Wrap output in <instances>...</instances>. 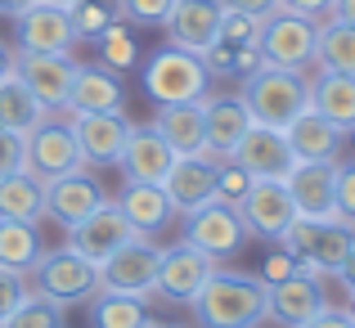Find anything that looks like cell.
Here are the masks:
<instances>
[{
  "label": "cell",
  "mask_w": 355,
  "mask_h": 328,
  "mask_svg": "<svg viewBox=\"0 0 355 328\" xmlns=\"http://www.w3.org/2000/svg\"><path fill=\"white\" fill-rule=\"evenodd\" d=\"M189 306L202 328H261L270 320L266 284L257 275H239V270H211Z\"/></svg>",
  "instance_id": "6da1fadb"
},
{
  "label": "cell",
  "mask_w": 355,
  "mask_h": 328,
  "mask_svg": "<svg viewBox=\"0 0 355 328\" xmlns=\"http://www.w3.org/2000/svg\"><path fill=\"white\" fill-rule=\"evenodd\" d=\"M243 104H248L252 121L284 130L297 112L311 108V77L297 68H270V63H261L257 72L243 77Z\"/></svg>",
  "instance_id": "7a4b0ae2"
},
{
  "label": "cell",
  "mask_w": 355,
  "mask_h": 328,
  "mask_svg": "<svg viewBox=\"0 0 355 328\" xmlns=\"http://www.w3.org/2000/svg\"><path fill=\"white\" fill-rule=\"evenodd\" d=\"M139 81H144V95L153 104H198V99H207L211 72L202 63V54L180 50V45H162L157 54L144 59Z\"/></svg>",
  "instance_id": "3957f363"
},
{
  "label": "cell",
  "mask_w": 355,
  "mask_h": 328,
  "mask_svg": "<svg viewBox=\"0 0 355 328\" xmlns=\"http://www.w3.org/2000/svg\"><path fill=\"white\" fill-rule=\"evenodd\" d=\"M279 248L293 252L297 261H302L306 275H338L342 261L351 257L355 248V225L347 221H306L297 216L293 225H288V234L279 239Z\"/></svg>",
  "instance_id": "277c9868"
},
{
  "label": "cell",
  "mask_w": 355,
  "mask_h": 328,
  "mask_svg": "<svg viewBox=\"0 0 355 328\" xmlns=\"http://www.w3.org/2000/svg\"><path fill=\"white\" fill-rule=\"evenodd\" d=\"M315 36H320V23L315 18H302L293 9H275V14L261 18L257 32V54L270 68H315Z\"/></svg>",
  "instance_id": "5b68a950"
},
{
  "label": "cell",
  "mask_w": 355,
  "mask_h": 328,
  "mask_svg": "<svg viewBox=\"0 0 355 328\" xmlns=\"http://www.w3.org/2000/svg\"><path fill=\"white\" fill-rule=\"evenodd\" d=\"M32 279H36L32 293L59 302L63 311L99 293V266H95V261H86L81 252H72L68 243H63L59 252H41V261L32 266Z\"/></svg>",
  "instance_id": "8992f818"
},
{
  "label": "cell",
  "mask_w": 355,
  "mask_h": 328,
  "mask_svg": "<svg viewBox=\"0 0 355 328\" xmlns=\"http://www.w3.org/2000/svg\"><path fill=\"white\" fill-rule=\"evenodd\" d=\"M81 166H86V157L77 148L68 112H45L27 130V171H36L41 180H59V175H72Z\"/></svg>",
  "instance_id": "52a82bcc"
},
{
  "label": "cell",
  "mask_w": 355,
  "mask_h": 328,
  "mask_svg": "<svg viewBox=\"0 0 355 328\" xmlns=\"http://www.w3.org/2000/svg\"><path fill=\"white\" fill-rule=\"evenodd\" d=\"M157 266H162V248L148 234H135L108 261H99V288L126 297H148L157 288Z\"/></svg>",
  "instance_id": "ba28073f"
},
{
  "label": "cell",
  "mask_w": 355,
  "mask_h": 328,
  "mask_svg": "<svg viewBox=\"0 0 355 328\" xmlns=\"http://www.w3.org/2000/svg\"><path fill=\"white\" fill-rule=\"evenodd\" d=\"M184 243H193L198 252H207L211 261H230V257H239L243 243H248V225H243L239 207H230V202L211 198L207 207L189 212Z\"/></svg>",
  "instance_id": "9c48e42d"
},
{
  "label": "cell",
  "mask_w": 355,
  "mask_h": 328,
  "mask_svg": "<svg viewBox=\"0 0 355 328\" xmlns=\"http://www.w3.org/2000/svg\"><path fill=\"white\" fill-rule=\"evenodd\" d=\"M239 216L257 239L279 243L288 234V225L297 221V202H293V193H288L284 180H252V189L243 193V202H239Z\"/></svg>",
  "instance_id": "30bf717a"
},
{
  "label": "cell",
  "mask_w": 355,
  "mask_h": 328,
  "mask_svg": "<svg viewBox=\"0 0 355 328\" xmlns=\"http://www.w3.org/2000/svg\"><path fill=\"white\" fill-rule=\"evenodd\" d=\"M230 162H239L252 180H284V175L297 166V153H293V144H288L284 130L252 121L248 135L239 139V148L230 153Z\"/></svg>",
  "instance_id": "8fae6325"
},
{
  "label": "cell",
  "mask_w": 355,
  "mask_h": 328,
  "mask_svg": "<svg viewBox=\"0 0 355 328\" xmlns=\"http://www.w3.org/2000/svg\"><path fill=\"white\" fill-rule=\"evenodd\" d=\"M130 239H135V225H130L126 212H121L117 202H108V198L99 202V207L90 212L81 225H72V230H68V248L81 252L86 261H95V266H99V261H108L121 243H130Z\"/></svg>",
  "instance_id": "7c38bea8"
},
{
  "label": "cell",
  "mask_w": 355,
  "mask_h": 328,
  "mask_svg": "<svg viewBox=\"0 0 355 328\" xmlns=\"http://www.w3.org/2000/svg\"><path fill=\"white\" fill-rule=\"evenodd\" d=\"M77 148L86 157V166H117L121 148H126L130 121L126 112H68Z\"/></svg>",
  "instance_id": "4fadbf2b"
},
{
  "label": "cell",
  "mask_w": 355,
  "mask_h": 328,
  "mask_svg": "<svg viewBox=\"0 0 355 328\" xmlns=\"http://www.w3.org/2000/svg\"><path fill=\"white\" fill-rule=\"evenodd\" d=\"M284 184L297 202V216L338 221V162H297Z\"/></svg>",
  "instance_id": "5bb4252c"
},
{
  "label": "cell",
  "mask_w": 355,
  "mask_h": 328,
  "mask_svg": "<svg viewBox=\"0 0 355 328\" xmlns=\"http://www.w3.org/2000/svg\"><path fill=\"white\" fill-rule=\"evenodd\" d=\"M216 270V261L207 252H198L193 243H180V248H162V266H157V297L166 302H184L189 306L198 297V288L207 284V275Z\"/></svg>",
  "instance_id": "9a60e30c"
},
{
  "label": "cell",
  "mask_w": 355,
  "mask_h": 328,
  "mask_svg": "<svg viewBox=\"0 0 355 328\" xmlns=\"http://www.w3.org/2000/svg\"><path fill=\"white\" fill-rule=\"evenodd\" d=\"M72 68L77 63L68 54H23L18 50L14 72L23 77V86L36 95V104L45 112H63L68 108V86H72Z\"/></svg>",
  "instance_id": "2e32d148"
},
{
  "label": "cell",
  "mask_w": 355,
  "mask_h": 328,
  "mask_svg": "<svg viewBox=\"0 0 355 328\" xmlns=\"http://www.w3.org/2000/svg\"><path fill=\"white\" fill-rule=\"evenodd\" d=\"M72 45H77V32H72L68 9L32 0L18 14V50L23 54H68Z\"/></svg>",
  "instance_id": "e0dca14e"
},
{
  "label": "cell",
  "mask_w": 355,
  "mask_h": 328,
  "mask_svg": "<svg viewBox=\"0 0 355 328\" xmlns=\"http://www.w3.org/2000/svg\"><path fill=\"white\" fill-rule=\"evenodd\" d=\"M266 297H270V320L284 328H302L320 311H329L320 279L306 275V270H297L293 279H279V284H266Z\"/></svg>",
  "instance_id": "ac0fdd59"
},
{
  "label": "cell",
  "mask_w": 355,
  "mask_h": 328,
  "mask_svg": "<svg viewBox=\"0 0 355 328\" xmlns=\"http://www.w3.org/2000/svg\"><path fill=\"white\" fill-rule=\"evenodd\" d=\"M220 18H225V5H220V0H175V9L166 14L162 27H166V36H171V45L207 54L211 45H216Z\"/></svg>",
  "instance_id": "d6986e66"
},
{
  "label": "cell",
  "mask_w": 355,
  "mask_h": 328,
  "mask_svg": "<svg viewBox=\"0 0 355 328\" xmlns=\"http://www.w3.org/2000/svg\"><path fill=\"white\" fill-rule=\"evenodd\" d=\"M126 108V86L121 72L104 63H77L68 86V108L63 112H121Z\"/></svg>",
  "instance_id": "ffe728a7"
},
{
  "label": "cell",
  "mask_w": 355,
  "mask_h": 328,
  "mask_svg": "<svg viewBox=\"0 0 355 328\" xmlns=\"http://www.w3.org/2000/svg\"><path fill=\"white\" fill-rule=\"evenodd\" d=\"M166 198H171V212H198L216 198V157L198 153V157H175V166L162 180Z\"/></svg>",
  "instance_id": "44dd1931"
},
{
  "label": "cell",
  "mask_w": 355,
  "mask_h": 328,
  "mask_svg": "<svg viewBox=\"0 0 355 328\" xmlns=\"http://www.w3.org/2000/svg\"><path fill=\"white\" fill-rule=\"evenodd\" d=\"M117 166L126 171L130 184H162L166 171L175 166V153H171V144L157 135V126H130Z\"/></svg>",
  "instance_id": "7402d4cb"
},
{
  "label": "cell",
  "mask_w": 355,
  "mask_h": 328,
  "mask_svg": "<svg viewBox=\"0 0 355 328\" xmlns=\"http://www.w3.org/2000/svg\"><path fill=\"white\" fill-rule=\"evenodd\" d=\"M104 202V189L90 180L86 171H72V175H59V180H45V216H54L63 230L81 225L90 212Z\"/></svg>",
  "instance_id": "603a6c76"
},
{
  "label": "cell",
  "mask_w": 355,
  "mask_h": 328,
  "mask_svg": "<svg viewBox=\"0 0 355 328\" xmlns=\"http://www.w3.org/2000/svg\"><path fill=\"white\" fill-rule=\"evenodd\" d=\"M153 126H157V135L171 144L175 157L207 153V112H202V99L198 104H157Z\"/></svg>",
  "instance_id": "cb8c5ba5"
},
{
  "label": "cell",
  "mask_w": 355,
  "mask_h": 328,
  "mask_svg": "<svg viewBox=\"0 0 355 328\" xmlns=\"http://www.w3.org/2000/svg\"><path fill=\"white\" fill-rule=\"evenodd\" d=\"M284 135H288V144H293L297 162H338L342 157V130L315 108L297 112L284 126Z\"/></svg>",
  "instance_id": "d4e9b609"
},
{
  "label": "cell",
  "mask_w": 355,
  "mask_h": 328,
  "mask_svg": "<svg viewBox=\"0 0 355 328\" xmlns=\"http://www.w3.org/2000/svg\"><path fill=\"white\" fill-rule=\"evenodd\" d=\"M202 112H207V153L220 162V157H230L239 148V139L248 135L252 112L243 104V95H211V99H202Z\"/></svg>",
  "instance_id": "484cf974"
},
{
  "label": "cell",
  "mask_w": 355,
  "mask_h": 328,
  "mask_svg": "<svg viewBox=\"0 0 355 328\" xmlns=\"http://www.w3.org/2000/svg\"><path fill=\"white\" fill-rule=\"evenodd\" d=\"M311 108L347 135L355 126V72H320L311 81Z\"/></svg>",
  "instance_id": "4316f807"
},
{
  "label": "cell",
  "mask_w": 355,
  "mask_h": 328,
  "mask_svg": "<svg viewBox=\"0 0 355 328\" xmlns=\"http://www.w3.org/2000/svg\"><path fill=\"white\" fill-rule=\"evenodd\" d=\"M117 207L126 212V221L135 225V234H157L166 221H171V198H166L162 184H130L117 198Z\"/></svg>",
  "instance_id": "83f0119b"
},
{
  "label": "cell",
  "mask_w": 355,
  "mask_h": 328,
  "mask_svg": "<svg viewBox=\"0 0 355 328\" xmlns=\"http://www.w3.org/2000/svg\"><path fill=\"white\" fill-rule=\"evenodd\" d=\"M0 216L9 221H41L45 216V180L36 171H14L0 180Z\"/></svg>",
  "instance_id": "f1b7e54d"
},
{
  "label": "cell",
  "mask_w": 355,
  "mask_h": 328,
  "mask_svg": "<svg viewBox=\"0 0 355 328\" xmlns=\"http://www.w3.org/2000/svg\"><path fill=\"white\" fill-rule=\"evenodd\" d=\"M41 230H36V221H9L0 216V266L9 270H23V275H32V266L41 261Z\"/></svg>",
  "instance_id": "f546056e"
},
{
  "label": "cell",
  "mask_w": 355,
  "mask_h": 328,
  "mask_svg": "<svg viewBox=\"0 0 355 328\" xmlns=\"http://www.w3.org/2000/svg\"><path fill=\"white\" fill-rule=\"evenodd\" d=\"M315 68L320 72H355V27L342 18H324L315 36Z\"/></svg>",
  "instance_id": "4dcf8cb0"
},
{
  "label": "cell",
  "mask_w": 355,
  "mask_h": 328,
  "mask_svg": "<svg viewBox=\"0 0 355 328\" xmlns=\"http://www.w3.org/2000/svg\"><path fill=\"white\" fill-rule=\"evenodd\" d=\"M41 117H45V108L36 104V95L23 86V77H18V72H5V77H0V126L27 135Z\"/></svg>",
  "instance_id": "1f68e13d"
},
{
  "label": "cell",
  "mask_w": 355,
  "mask_h": 328,
  "mask_svg": "<svg viewBox=\"0 0 355 328\" xmlns=\"http://www.w3.org/2000/svg\"><path fill=\"white\" fill-rule=\"evenodd\" d=\"M144 297H126V293H104L99 288L95 306H90V328H144Z\"/></svg>",
  "instance_id": "d6a6232c"
},
{
  "label": "cell",
  "mask_w": 355,
  "mask_h": 328,
  "mask_svg": "<svg viewBox=\"0 0 355 328\" xmlns=\"http://www.w3.org/2000/svg\"><path fill=\"white\" fill-rule=\"evenodd\" d=\"M0 328H68V311L41 293H27Z\"/></svg>",
  "instance_id": "836d02e7"
},
{
  "label": "cell",
  "mask_w": 355,
  "mask_h": 328,
  "mask_svg": "<svg viewBox=\"0 0 355 328\" xmlns=\"http://www.w3.org/2000/svg\"><path fill=\"white\" fill-rule=\"evenodd\" d=\"M95 41H99V63H104V68H113V72H130V68H135L139 45H135V36H130V23L117 18V23H108Z\"/></svg>",
  "instance_id": "e575fe53"
},
{
  "label": "cell",
  "mask_w": 355,
  "mask_h": 328,
  "mask_svg": "<svg viewBox=\"0 0 355 328\" xmlns=\"http://www.w3.org/2000/svg\"><path fill=\"white\" fill-rule=\"evenodd\" d=\"M68 18H72L77 41H95L108 23H117V5H108V0H81V5L68 9Z\"/></svg>",
  "instance_id": "d590c367"
},
{
  "label": "cell",
  "mask_w": 355,
  "mask_h": 328,
  "mask_svg": "<svg viewBox=\"0 0 355 328\" xmlns=\"http://www.w3.org/2000/svg\"><path fill=\"white\" fill-rule=\"evenodd\" d=\"M121 23H135V27H162L166 14L175 9V0H113Z\"/></svg>",
  "instance_id": "8d00e7d4"
},
{
  "label": "cell",
  "mask_w": 355,
  "mask_h": 328,
  "mask_svg": "<svg viewBox=\"0 0 355 328\" xmlns=\"http://www.w3.org/2000/svg\"><path fill=\"white\" fill-rule=\"evenodd\" d=\"M257 32H261V18H248V14L225 9V18H220V32H216V45L248 50V45H257Z\"/></svg>",
  "instance_id": "74e56055"
},
{
  "label": "cell",
  "mask_w": 355,
  "mask_h": 328,
  "mask_svg": "<svg viewBox=\"0 0 355 328\" xmlns=\"http://www.w3.org/2000/svg\"><path fill=\"white\" fill-rule=\"evenodd\" d=\"M248 189H252V175L243 171L239 162L220 157V162H216V198H220V202H230V207H239Z\"/></svg>",
  "instance_id": "f35d334b"
},
{
  "label": "cell",
  "mask_w": 355,
  "mask_h": 328,
  "mask_svg": "<svg viewBox=\"0 0 355 328\" xmlns=\"http://www.w3.org/2000/svg\"><path fill=\"white\" fill-rule=\"evenodd\" d=\"M23 166H27V135L0 126V180L14 175V171H23Z\"/></svg>",
  "instance_id": "ab89813d"
},
{
  "label": "cell",
  "mask_w": 355,
  "mask_h": 328,
  "mask_svg": "<svg viewBox=\"0 0 355 328\" xmlns=\"http://www.w3.org/2000/svg\"><path fill=\"white\" fill-rule=\"evenodd\" d=\"M27 293H32V288H27V275H23V270L0 266V324H5L9 315H14V306L23 302Z\"/></svg>",
  "instance_id": "60d3db41"
},
{
  "label": "cell",
  "mask_w": 355,
  "mask_h": 328,
  "mask_svg": "<svg viewBox=\"0 0 355 328\" xmlns=\"http://www.w3.org/2000/svg\"><path fill=\"white\" fill-rule=\"evenodd\" d=\"M338 221L355 225V157H338Z\"/></svg>",
  "instance_id": "b9f144b4"
},
{
  "label": "cell",
  "mask_w": 355,
  "mask_h": 328,
  "mask_svg": "<svg viewBox=\"0 0 355 328\" xmlns=\"http://www.w3.org/2000/svg\"><path fill=\"white\" fill-rule=\"evenodd\" d=\"M297 270H302V261H297L293 252L279 248V252H270V257L261 261V275L257 279H261V284H279V279H293Z\"/></svg>",
  "instance_id": "7bdbcfd3"
},
{
  "label": "cell",
  "mask_w": 355,
  "mask_h": 328,
  "mask_svg": "<svg viewBox=\"0 0 355 328\" xmlns=\"http://www.w3.org/2000/svg\"><path fill=\"white\" fill-rule=\"evenodd\" d=\"M279 9H293V14L315 18V23H320V18L333 9V0H279Z\"/></svg>",
  "instance_id": "ee69618b"
},
{
  "label": "cell",
  "mask_w": 355,
  "mask_h": 328,
  "mask_svg": "<svg viewBox=\"0 0 355 328\" xmlns=\"http://www.w3.org/2000/svg\"><path fill=\"white\" fill-rule=\"evenodd\" d=\"M225 9H234V14H248V18H266L279 9V0H220Z\"/></svg>",
  "instance_id": "f6af8a7d"
},
{
  "label": "cell",
  "mask_w": 355,
  "mask_h": 328,
  "mask_svg": "<svg viewBox=\"0 0 355 328\" xmlns=\"http://www.w3.org/2000/svg\"><path fill=\"white\" fill-rule=\"evenodd\" d=\"M302 328H355V320L347 311H320L311 324H302Z\"/></svg>",
  "instance_id": "bcb514c9"
},
{
  "label": "cell",
  "mask_w": 355,
  "mask_h": 328,
  "mask_svg": "<svg viewBox=\"0 0 355 328\" xmlns=\"http://www.w3.org/2000/svg\"><path fill=\"white\" fill-rule=\"evenodd\" d=\"M329 18H342V23H351V27H355V0H333Z\"/></svg>",
  "instance_id": "7dc6e473"
},
{
  "label": "cell",
  "mask_w": 355,
  "mask_h": 328,
  "mask_svg": "<svg viewBox=\"0 0 355 328\" xmlns=\"http://www.w3.org/2000/svg\"><path fill=\"white\" fill-rule=\"evenodd\" d=\"M338 279H342V288L347 293H355V248H351V257L342 261V270H338Z\"/></svg>",
  "instance_id": "c3c4849f"
},
{
  "label": "cell",
  "mask_w": 355,
  "mask_h": 328,
  "mask_svg": "<svg viewBox=\"0 0 355 328\" xmlns=\"http://www.w3.org/2000/svg\"><path fill=\"white\" fill-rule=\"evenodd\" d=\"M32 5V0H0V14H9V18H18L23 9Z\"/></svg>",
  "instance_id": "681fc988"
},
{
  "label": "cell",
  "mask_w": 355,
  "mask_h": 328,
  "mask_svg": "<svg viewBox=\"0 0 355 328\" xmlns=\"http://www.w3.org/2000/svg\"><path fill=\"white\" fill-rule=\"evenodd\" d=\"M5 72H14V54H9V45L0 41V77H5Z\"/></svg>",
  "instance_id": "f907efd6"
},
{
  "label": "cell",
  "mask_w": 355,
  "mask_h": 328,
  "mask_svg": "<svg viewBox=\"0 0 355 328\" xmlns=\"http://www.w3.org/2000/svg\"><path fill=\"white\" fill-rule=\"evenodd\" d=\"M41 5H54V9H72V5H81V0H41Z\"/></svg>",
  "instance_id": "816d5d0a"
},
{
  "label": "cell",
  "mask_w": 355,
  "mask_h": 328,
  "mask_svg": "<svg viewBox=\"0 0 355 328\" xmlns=\"http://www.w3.org/2000/svg\"><path fill=\"white\" fill-rule=\"evenodd\" d=\"M342 144H347V148H351V157H355V126L347 130V135H342Z\"/></svg>",
  "instance_id": "f5cc1de1"
},
{
  "label": "cell",
  "mask_w": 355,
  "mask_h": 328,
  "mask_svg": "<svg viewBox=\"0 0 355 328\" xmlns=\"http://www.w3.org/2000/svg\"><path fill=\"white\" fill-rule=\"evenodd\" d=\"M144 328H180V324H153V320H148Z\"/></svg>",
  "instance_id": "db71d44e"
},
{
  "label": "cell",
  "mask_w": 355,
  "mask_h": 328,
  "mask_svg": "<svg viewBox=\"0 0 355 328\" xmlns=\"http://www.w3.org/2000/svg\"><path fill=\"white\" fill-rule=\"evenodd\" d=\"M347 315H351V320H355V293H351V311H347Z\"/></svg>",
  "instance_id": "11a10c76"
}]
</instances>
